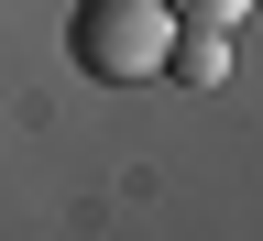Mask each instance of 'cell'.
<instances>
[{
  "label": "cell",
  "instance_id": "3",
  "mask_svg": "<svg viewBox=\"0 0 263 241\" xmlns=\"http://www.w3.org/2000/svg\"><path fill=\"white\" fill-rule=\"evenodd\" d=\"M164 22H209V33H241L252 0H164Z\"/></svg>",
  "mask_w": 263,
  "mask_h": 241
},
{
  "label": "cell",
  "instance_id": "1",
  "mask_svg": "<svg viewBox=\"0 0 263 241\" xmlns=\"http://www.w3.org/2000/svg\"><path fill=\"white\" fill-rule=\"evenodd\" d=\"M164 44H176L164 0H77V22H66V55H77V77H99V88L164 77Z\"/></svg>",
  "mask_w": 263,
  "mask_h": 241
},
{
  "label": "cell",
  "instance_id": "2",
  "mask_svg": "<svg viewBox=\"0 0 263 241\" xmlns=\"http://www.w3.org/2000/svg\"><path fill=\"white\" fill-rule=\"evenodd\" d=\"M164 77L219 88V77H230V33H209V22H176V44H164Z\"/></svg>",
  "mask_w": 263,
  "mask_h": 241
}]
</instances>
